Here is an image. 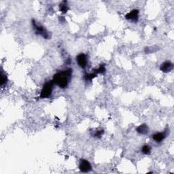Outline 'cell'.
I'll return each instance as SVG.
<instances>
[{
    "instance_id": "cell-1",
    "label": "cell",
    "mask_w": 174,
    "mask_h": 174,
    "mask_svg": "<svg viewBox=\"0 0 174 174\" xmlns=\"http://www.w3.org/2000/svg\"><path fill=\"white\" fill-rule=\"evenodd\" d=\"M72 75V69L68 68L67 70L59 71L53 76L52 82L57 84L61 88H65L68 86Z\"/></svg>"
},
{
    "instance_id": "cell-2",
    "label": "cell",
    "mask_w": 174,
    "mask_h": 174,
    "mask_svg": "<svg viewBox=\"0 0 174 174\" xmlns=\"http://www.w3.org/2000/svg\"><path fill=\"white\" fill-rule=\"evenodd\" d=\"M32 26L35 30V34L37 35H41V36L45 38V39H50V36L49 35V33H48V32L44 27L42 26V25L38 23L34 19H32Z\"/></svg>"
},
{
    "instance_id": "cell-3",
    "label": "cell",
    "mask_w": 174,
    "mask_h": 174,
    "mask_svg": "<svg viewBox=\"0 0 174 174\" xmlns=\"http://www.w3.org/2000/svg\"><path fill=\"white\" fill-rule=\"evenodd\" d=\"M53 82L52 80L48 81L47 82L44 84V85L43 86V88L41 91L40 97L42 99H46L48 98L51 96L53 90Z\"/></svg>"
},
{
    "instance_id": "cell-4",
    "label": "cell",
    "mask_w": 174,
    "mask_h": 174,
    "mask_svg": "<svg viewBox=\"0 0 174 174\" xmlns=\"http://www.w3.org/2000/svg\"><path fill=\"white\" fill-rule=\"evenodd\" d=\"M79 169L83 173H88L92 170L91 163L85 159H81L79 164Z\"/></svg>"
},
{
    "instance_id": "cell-5",
    "label": "cell",
    "mask_w": 174,
    "mask_h": 174,
    "mask_svg": "<svg viewBox=\"0 0 174 174\" xmlns=\"http://www.w3.org/2000/svg\"><path fill=\"white\" fill-rule=\"evenodd\" d=\"M139 10L134 9L125 15V18H126L127 20H131V21L134 22H137L138 19H139Z\"/></svg>"
},
{
    "instance_id": "cell-6",
    "label": "cell",
    "mask_w": 174,
    "mask_h": 174,
    "mask_svg": "<svg viewBox=\"0 0 174 174\" xmlns=\"http://www.w3.org/2000/svg\"><path fill=\"white\" fill-rule=\"evenodd\" d=\"M76 61H77L78 65L82 69L85 68L87 65V63H88V60H87L86 56L83 53L79 54L77 56V57H76Z\"/></svg>"
},
{
    "instance_id": "cell-7",
    "label": "cell",
    "mask_w": 174,
    "mask_h": 174,
    "mask_svg": "<svg viewBox=\"0 0 174 174\" xmlns=\"http://www.w3.org/2000/svg\"><path fill=\"white\" fill-rule=\"evenodd\" d=\"M173 64L171 61H165L160 66V70L164 73H168L173 70Z\"/></svg>"
},
{
    "instance_id": "cell-8",
    "label": "cell",
    "mask_w": 174,
    "mask_h": 174,
    "mask_svg": "<svg viewBox=\"0 0 174 174\" xmlns=\"http://www.w3.org/2000/svg\"><path fill=\"white\" fill-rule=\"evenodd\" d=\"M167 137V134L166 131L156 133L155 134L152 135V139L154 140L156 142H161L163 140H165V138Z\"/></svg>"
},
{
    "instance_id": "cell-9",
    "label": "cell",
    "mask_w": 174,
    "mask_h": 174,
    "mask_svg": "<svg viewBox=\"0 0 174 174\" xmlns=\"http://www.w3.org/2000/svg\"><path fill=\"white\" fill-rule=\"evenodd\" d=\"M136 130L138 134L142 135H146L148 134V132H149V128H148L146 124H142L137 127Z\"/></svg>"
},
{
    "instance_id": "cell-10",
    "label": "cell",
    "mask_w": 174,
    "mask_h": 174,
    "mask_svg": "<svg viewBox=\"0 0 174 174\" xmlns=\"http://www.w3.org/2000/svg\"><path fill=\"white\" fill-rule=\"evenodd\" d=\"M59 10L63 14L67 13V12L69 10V6L68 5L67 1H63L59 4Z\"/></svg>"
},
{
    "instance_id": "cell-11",
    "label": "cell",
    "mask_w": 174,
    "mask_h": 174,
    "mask_svg": "<svg viewBox=\"0 0 174 174\" xmlns=\"http://www.w3.org/2000/svg\"><path fill=\"white\" fill-rule=\"evenodd\" d=\"M97 74L96 73H91V74H85L84 76V80L86 81H91L94 78H95Z\"/></svg>"
},
{
    "instance_id": "cell-12",
    "label": "cell",
    "mask_w": 174,
    "mask_h": 174,
    "mask_svg": "<svg viewBox=\"0 0 174 174\" xmlns=\"http://www.w3.org/2000/svg\"><path fill=\"white\" fill-rule=\"evenodd\" d=\"M8 82V78L6 74H5L3 71H2L1 73V86L3 88V87L6 85V84Z\"/></svg>"
},
{
    "instance_id": "cell-13",
    "label": "cell",
    "mask_w": 174,
    "mask_h": 174,
    "mask_svg": "<svg viewBox=\"0 0 174 174\" xmlns=\"http://www.w3.org/2000/svg\"><path fill=\"white\" fill-rule=\"evenodd\" d=\"M142 152L144 154H150L151 152V148L150 146L144 145L142 148Z\"/></svg>"
},
{
    "instance_id": "cell-14",
    "label": "cell",
    "mask_w": 174,
    "mask_h": 174,
    "mask_svg": "<svg viewBox=\"0 0 174 174\" xmlns=\"http://www.w3.org/2000/svg\"><path fill=\"white\" fill-rule=\"evenodd\" d=\"M104 134V130L101 129V130H97L95 131L94 132V134L92 135L93 137H97V138H100L101 137L102 135Z\"/></svg>"
},
{
    "instance_id": "cell-15",
    "label": "cell",
    "mask_w": 174,
    "mask_h": 174,
    "mask_svg": "<svg viewBox=\"0 0 174 174\" xmlns=\"http://www.w3.org/2000/svg\"><path fill=\"white\" fill-rule=\"evenodd\" d=\"M106 68H105L104 65H101L99 66V68L96 69V70H94V73L97 74H103L104 73L105 71H106Z\"/></svg>"
}]
</instances>
